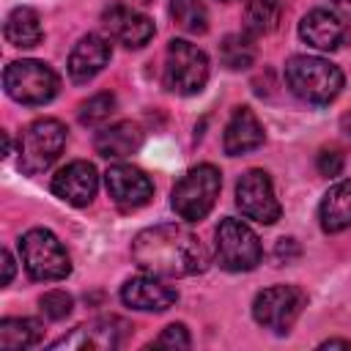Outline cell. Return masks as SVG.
<instances>
[{"label":"cell","instance_id":"obj_8","mask_svg":"<svg viewBox=\"0 0 351 351\" xmlns=\"http://www.w3.org/2000/svg\"><path fill=\"white\" fill-rule=\"evenodd\" d=\"M214 239V255L225 271H252L263 258L258 236L241 219L225 217L217 225Z\"/></svg>","mask_w":351,"mask_h":351},{"label":"cell","instance_id":"obj_30","mask_svg":"<svg viewBox=\"0 0 351 351\" xmlns=\"http://www.w3.org/2000/svg\"><path fill=\"white\" fill-rule=\"evenodd\" d=\"M274 255H277V261H280V263H282V261L288 263L291 258H296V255H299V247H296V241H293V239H280V241H277V247H274Z\"/></svg>","mask_w":351,"mask_h":351},{"label":"cell","instance_id":"obj_32","mask_svg":"<svg viewBox=\"0 0 351 351\" xmlns=\"http://www.w3.org/2000/svg\"><path fill=\"white\" fill-rule=\"evenodd\" d=\"M321 348H351V340H337V337H332V340H324Z\"/></svg>","mask_w":351,"mask_h":351},{"label":"cell","instance_id":"obj_18","mask_svg":"<svg viewBox=\"0 0 351 351\" xmlns=\"http://www.w3.org/2000/svg\"><path fill=\"white\" fill-rule=\"evenodd\" d=\"M107 60H110L107 38H101L96 33H88L74 44V49L69 55V77L74 82H88L107 66Z\"/></svg>","mask_w":351,"mask_h":351},{"label":"cell","instance_id":"obj_13","mask_svg":"<svg viewBox=\"0 0 351 351\" xmlns=\"http://www.w3.org/2000/svg\"><path fill=\"white\" fill-rule=\"evenodd\" d=\"M101 25L115 41H121L129 49H140L154 38V22L145 14H140L129 5H121V3L104 8Z\"/></svg>","mask_w":351,"mask_h":351},{"label":"cell","instance_id":"obj_35","mask_svg":"<svg viewBox=\"0 0 351 351\" xmlns=\"http://www.w3.org/2000/svg\"><path fill=\"white\" fill-rule=\"evenodd\" d=\"M137 3H143V5H145V3H154V0H137Z\"/></svg>","mask_w":351,"mask_h":351},{"label":"cell","instance_id":"obj_33","mask_svg":"<svg viewBox=\"0 0 351 351\" xmlns=\"http://www.w3.org/2000/svg\"><path fill=\"white\" fill-rule=\"evenodd\" d=\"M340 129H343V134L351 140V112H346V115L340 118Z\"/></svg>","mask_w":351,"mask_h":351},{"label":"cell","instance_id":"obj_6","mask_svg":"<svg viewBox=\"0 0 351 351\" xmlns=\"http://www.w3.org/2000/svg\"><path fill=\"white\" fill-rule=\"evenodd\" d=\"M208 82V58L200 47L173 38L165 55V88L178 96H195Z\"/></svg>","mask_w":351,"mask_h":351},{"label":"cell","instance_id":"obj_5","mask_svg":"<svg viewBox=\"0 0 351 351\" xmlns=\"http://www.w3.org/2000/svg\"><path fill=\"white\" fill-rule=\"evenodd\" d=\"M3 88L5 93L27 107H38L47 104L58 96L60 80L52 71V66H47L44 60H14L5 66L3 71Z\"/></svg>","mask_w":351,"mask_h":351},{"label":"cell","instance_id":"obj_24","mask_svg":"<svg viewBox=\"0 0 351 351\" xmlns=\"http://www.w3.org/2000/svg\"><path fill=\"white\" fill-rule=\"evenodd\" d=\"M219 60L230 71L250 69L252 60H255V44H252V38L247 33H230V36H225L222 44H219Z\"/></svg>","mask_w":351,"mask_h":351},{"label":"cell","instance_id":"obj_20","mask_svg":"<svg viewBox=\"0 0 351 351\" xmlns=\"http://www.w3.org/2000/svg\"><path fill=\"white\" fill-rule=\"evenodd\" d=\"M318 219L326 233H340V230L351 228V178L329 186V192L321 200Z\"/></svg>","mask_w":351,"mask_h":351},{"label":"cell","instance_id":"obj_36","mask_svg":"<svg viewBox=\"0 0 351 351\" xmlns=\"http://www.w3.org/2000/svg\"><path fill=\"white\" fill-rule=\"evenodd\" d=\"M225 3H230V0H225Z\"/></svg>","mask_w":351,"mask_h":351},{"label":"cell","instance_id":"obj_7","mask_svg":"<svg viewBox=\"0 0 351 351\" xmlns=\"http://www.w3.org/2000/svg\"><path fill=\"white\" fill-rule=\"evenodd\" d=\"M66 145V126L58 118L33 121L19 137V170L27 176L44 173Z\"/></svg>","mask_w":351,"mask_h":351},{"label":"cell","instance_id":"obj_22","mask_svg":"<svg viewBox=\"0 0 351 351\" xmlns=\"http://www.w3.org/2000/svg\"><path fill=\"white\" fill-rule=\"evenodd\" d=\"M277 19H280V0H247L241 22L250 38L271 33L277 27Z\"/></svg>","mask_w":351,"mask_h":351},{"label":"cell","instance_id":"obj_14","mask_svg":"<svg viewBox=\"0 0 351 351\" xmlns=\"http://www.w3.org/2000/svg\"><path fill=\"white\" fill-rule=\"evenodd\" d=\"M121 299L126 307L132 310H143V313H162L167 307H173L178 302V291L167 282H162L156 274H143V277H132L123 282L121 288Z\"/></svg>","mask_w":351,"mask_h":351},{"label":"cell","instance_id":"obj_10","mask_svg":"<svg viewBox=\"0 0 351 351\" xmlns=\"http://www.w3.org/2000/svg\"><path fill=\"white\" fill-rule=\"evenodd\" d=\"M236 206L247 219H255L261 225H274L280 219V200L274 195L271 178L266 170H247L236 184Z\"/></svg>","mask_w":351,"mask_h":351},{"label":"cell","instance_id":"obj_4","mask_svg":"<svg viewBox=\"0 0 351 351\" xmlns=\"http://www.w3.org/2000/svg\"><path fill=\"white\" fill-rule=\"evenodd\" d=\"M19 252L25 271L38 282H55L69 277L71 261L60 239L47 228H33L19 239Z\"/></svg>","mask_w":351,"mask_h":351},{"label":"cell","instance_id":"obj_19","mask_svg":"<svg viewBox=\"0 0 351 351\" xmlns=\"http://www.w3.org/2000/svg\"><path fill=\"white\" fill-rule=\"evenodd\" d=\"M143 145V132L137 123L132 121H118L107 129H101L93 140V148L99 156L104 159H123V156H132L137 148Z\"/></svg>","mask_w":351,"mask_h":351},{"label":"cell","instance_id":"obj_25","mask_svg":"<svg viewBox=\"0 0 351 351\" xmlns=\"http://www.w3.org/2000/svg\"><path fill=\"white\" fill-rule=\"evenodd\" d=\"M170 16L184 33L200 36L208 30V8L203 0H170Z\"/></svg>","mask_w":351,"mask_h":351},{"label":"cell","instance_id":"obj_28","mask_svg":"<svg viewBox=\"0 0 351 351\" xmlns=\"http://www.w3.org/2000/svg\"><path fill=\"white\" fill-rule=\"evenodd\" d=\"M151 346L154 348H189L192 346V337H189V332H186L184 324H170V326L162 329V335Z\"/></svg>","mask_w":351,"mask_h":351},{"label":"cell","instance_id":"obj_9","mask_svg":"<svg viewBox=\"0 0 351 351\" xmlns=\"http://www.w3.org/2000/svg\"><path fill=\"white\" fill-rule=\"evenodd\" d=\"M302 307H304V293L296 285H271L255 296L252 318L274 335H288Z\"/></svg>","mask_w":351,"mask_h":351},{"label":"cell","instance_id":"obj_29","mask_svg":"<svg viewBox=\"0 0 351 351\" xmlns=\"http://www.w3.org/2000/svg\"><path fill=\"white\" fill-rule=\"evenodd\" d=\"M343 154L337 151V148H324L321 154H318V159H315V167H318V173L321 176H326V178H332V176H340L343 173Z\"/></svg>","mask_w":351,"mask_h":351},{"label":"cell","instance_id":"obj_27","mask_svg":"<svg viewBox=\"0 0 351 351\" xmlns=\"http://www.w3.org/2000/svg\"><path fill=\"white\" fill-rule=\"evenodd\" d=\"M38 307H41V313L49 318V321H63L69 313H71V307H74V302H71V296L66 293V291H47L41 299H38Z\"/></svg>","mask_w":351,"mask_h":351},{"label":"cell","instance_id":"obj_21","mask_svg":"<svg viewBox=\"0 0 351 351\" xmlns=\"http://www.w3.org/2000/svg\"><path fill=\"white\" fill-rule=\"evenodd\" d=\"M5 41L11 47H22V49H30L36 44H41L44 38V27H41V19L38 14L30 8V5H19L14 8L8 16H5Z\"/></svg>","mask_w":351,"mask_h":351},{"label":"cell","instance_id":"obj_2","mask_svg":"<svg viewBox=\"0 0 351 351\" xmlns=\"http://www.w3.org/2000/svg\"><path fill=\"white\" fill-rule=\"evenodd\" d=\"M291 93L307 104H329L343 90V71L318 55H293L285 63Z\"/></svg>","mask_w":351,"mask_h":351},{"label":"cell","instance_id":"obj_3","mask_svg":"<svg viewBox=\"0 0 351 351\" xmlns=\"http://www.w3.org/2000/svg\"><path fill=\"white\" fill-rule=\"evenodd\" d=\"M219 189H222V173L214 165H197L176 181L170 195L173 211L186 222H197L214 208Z\"/></svg>","mask_w":351,"mask_h":351},{"label":"cell","instance_id":"obj_17","mask_svg":"<svg viewBox=\"0 0 351 351\" xmlns=\"http://www.w3.org/2000/svg\"><path fill=\"white\" fill-rule=\"evenodd\" d=\"M299 36L310 47L329 52V49H337L343 44V38H346V22L335 11H329V8H313L310 14L302 16Z\"/></svg>","mask_w":351,"mask_h":351},{"label":"cell","instance_id":"obj_15","mask_svg":"<svg viewBox=\"0 0 351 351\" xmlns=\"http://www.w3.org/2000/svg\"><path fill=\"white\" fill-rule=\"evenodd\" d=\"M96 189H99L96 167L85 159L69 162L52 176V192L69 206H88L96 197Z\"/></svg>","mask_w":351,"mask_h":351},{"label":"cell","instance_id":"obj_34","mask_svg":"<svg viewBox=\"0 0 351 351\" xmlns=\"http://www.w3.org/2000/svg\"><path fill=\"white\" fill-rule=\"evenodd\" d=\"M337 3V8L346 14V16H351V0H335Z\"/></svg>","mask_w":351,"mask_h":351},{"label":"cell","instance_id":"obj_23","mask_svg":"<svg viewBox=\"0 0 351 351\" xmlns=\"http://www.w3.org/2000/svg\"><path fill=\"white\" fill-rule=\"evenodd\" d=\"M41 340V324L36 318H3L0 348H30Z\"/></svg>","mask_w":351,"mask_h":351},{"label":"cell","instance_id":"obj_16","mask_svg":"<svg viewBox=\"0 0 351 351\" xmlns=\"http://www.w3.org/2000/svg\"><path fill=\"white\" fill-rule=\"evenodd\" d=\"M263 123L258 121V115L250 110V107H236L228 126H225V134H222V148L228 156H241V154H250L255 148L263 145Z\"/></svg>","mask_w":351,"mask_h":351},{"label":"cell","instance_id":"obj_31","mask_svg":"<svg viewBox=\"0 0 351 351\" xmlns=\"http://www.w3.org/2000/svg\"><path fill=\"white\" fill-rule=\"evenodd\" d=\"M14 280V258L8 250H3V285H8Z\"/></svg>","mask_w":351,"mask_h":351},{"label":"cell","instance_id":"obj_11","mask_svg":"<svg viewBox=\"0 0 351 351\" xmlns=\"http://www.w3.org/2000/svg\"><path fill=\"white\" fill-rule=\"evenodd\" d=\"M104 184H107V195L112 197V203L123 211H134L154 197L151 178L134 165H123V162L110 165V170L104 173Z\"/></svg>","mask_w":351,"mask_h":351},{"label":"cell","instance_id":"obj_1","mask_svg":"<svg viewBox=\"0 0 351 351\" xmlns=\"http://www.w3.org/2000/svg\"><path fill=\"white\" fill-rule=\"evenodd\" d=\"M132 261L156 277H192L206 271L208 252L184 225H154L134 236Z\"/></svg>","mask_w":351,"mask_h":351},{"label":"cell","instance_id":"obj_26","mask_svg":"<svg viewBox=\"0 0 351 351\" xmlns=\"http://www.w3.org/2000/svg\"><path fill=\"white\" fill-rule=\"evenodd\" d=\"M115 112V96L112 93H96L88 101L80 104V123L85 126H99Z\"/></svg>","mask_w":351,"mask_h":351},{"label":"cell","instance_id":"obj_12","mask_svg":"<svg viewBox=\"0 0 351 351\" xmlns=\"http://www.w3.org/2000/svg\"><path fill=\"white\" fill-rule=\"evenodd\" d=\"M129 324L118 315H104L90 324L77 326L69 337L55 340L49 348H90V351H112L123 343Z\"/></svg>","mask_w":351,"mask_h":351}]
</instances>
